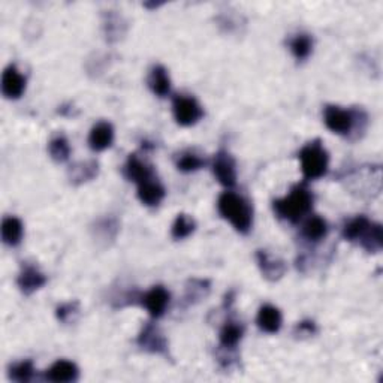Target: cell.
I'll return each mask as SVG.
<instances>
[{
	"label": "cell",
	"mask_w": 383,
	"mask_h": 383,
	"mask_svg": "<svg viewBox=\"0 0 383 383\" xmlns=\"http://www.w3.org/2000/svg\"><path fill=\"white\" fill-rule=\"evenodd\" d=\"M315 204V195L306 184H295L289 195L273 203V210L280 220L298 223L308 216Z\"/></svg>",
	"instance_id": "obj_1"
},
{
	"label": "cell",
	"mask_w": 383,
	"mask_h": 383,
	"mask_svg": "<svg viewBox=\"0 0 383 383\" xmlns=\"http://www.w3.org/2000/svg\"><path fill=\"white\" fill-rule=\"evenodd\" d=\"M342 237L350 243H357L368 253H379L383 247L382 225L365 216L349 219L342 228Z\"/></svg>",
	"instance_id": "obj_2"
},
{
	"label": "cell",
	"mask_w": 383,
	"mask_h": 383,
	"mask_svg": "<svg viewBox=\"0 0 383 383\" xmlns=\"http://www.w3.org/2000/svg\"><path fill=\"white\" fill-rule=\"evenodd\" d=\"M219 215L228 220L237 232L249 234L253 226V208L244 196L235 192H225L217 201Z\"/></svg>",
	"instance_id": "obj_3"
},
{
	"label": "cell",
	"mask_w": 383,
	"mask_h": 383,
	"mask_svg": "<svg viewBox=\"0 0 383 383\" xmlns=\"http://www.w3.org/2000/svg\"><path fill=\"white\" fill-rule=\"evenodd\" d=\"M367 120L368 117L362 109H346L338 105H326L323 109L326 127L342 136H349L353 131H364Z\"/></svg>",
	"instance_id": "obj_4"
},
{
	"label": "cell",
	"mask_w": 383,
	"mask_h": 383,
	"mask_svg": "<svg viewBox=\"0 0 383 383\" xmlns=\"http://www.w3.org/2000/svg\"><path fill=\"white\" fill-rule=\"evenodd\" d=\"M300 162L303 177L306 180H318L328 173L330 154L320 139H313L301 149Z\"/></svg>",
	"instance_id": "obj_5"
},
{
	"label": "cell",
	"mask_w": 383,
	"mask_h": 383,
	"mask_svg": "<svg viewBox=\"0 0 383 383\" xmlns=\"http://www.w3.org/2000/svg\"><path fill=\"white\" fill-rule=\"evenodd\" d=\"M138 347L143 349L147 353L159 355V357L169 358V345L165 334L161 331V328L153 322H147L143 330L139 331L136 337Z\"/></svg>",
	"instance_id": "obj_6"
},
{
	"label": "cell",
	"mask_w": 383,
	"mask_h": 383,
	"mask_svg": "<svg viewBox=\"0 0 383 383\" xmlns=\"http://www.w3.org/2000/svg\"><path fill=\"white\" fill-rule=\"evenodd\" d=\"M174 119L180 126H193L204 117L201 104L190 95H176L173 99Z\"/></svg>",
	"instance_id": "obj_7"
},
{
	"label": "cell",
	"mask_w": 383,
	"mask_h": 383,
	"mask_svg": "<svg viewBox=\"0 0 383 383\" xmlns=\"http://www.w3.org/2000/svg\"><path fill=\"white\" fill-rule=\"evenodd\" d=\"M211 169L222 186L231 189L237 184V162L230 151H217L212 158Z\"/></svg>",
	"instance_id": "obj_8"
},
{
	"label": "cell",
	"mask_w": 383,
	"mask_h": 383,
	"mask_svg": "<svg viewBox=\"0 0 383 383\" xmlns=\"http://www.w3.org/2000/svg\"><path fill=\"white\" fill-rule=\"evenodd\" d=\"M141 304L146 307L153 319H161L171 303V293L163 286H153L144 295H141Z\"/></svg>",
	"instance_id": "obj_9"
},
{
	"label": "cell",
	"mask_w": 383,
	"mask_h": 383,
	"mask_svg": "<svg viewBox=\"0 0 383 383\" xmlns=\"http://www.w3.org/2000/svg\"><path fill=\"white\" fill-rule=\"evenodd\" d=\"M47 276L33 264H23L17 277V286L24 295H32L33 292L44 288Z\"/></svg>",
	"instance_id": "obj_10"
},
{
	"label": "cell",
	"mask_w": 383,
	"mask_h": 383,
	"mask_svg": "<svg viewBox=\"0 0 383 383\" xmlns=\"http://www.w3.org/2000/svg\"><path fill=\"white\" fill-rule=\"evenodd\" d=\"M26 77L20 72L16 65L5 68L2 74V93L9 101L20 99L26 92Z\"/></svg>",
	"instance_id": "obj_11"
},
{
	"label": "cell",
	"mask_w": 383,
	"mask_h": 383,
	"mask_svg": "<svg viewBox=\"0 0 383 383\" xmlns=\"http://www.w3.org/2000/svg\"><path fill=\"white\" fill-rule=\"evenodd\" d=\"M257 262L262 273V277L268 281H279L286 274V262L280 258H274L273 254H269V252L266 250L257 252Z\"/></svg>",
	"instance_id": "obj_12"
},
{
	"label": "cell",
	"mask_w": 383,
	"mask_h": 383,
	"mask_svg": "<svg viewBox=\"0 0 383 383\" xmlns=\"http://www.w3.org/2000/svg\"><path fill=\"white\" fill-rule=\"evenodd\" d=\"M138 200L147 207H158L163 200L166 190L163 188V184L156 178H149L143 183L138 184Z\"/></svg>",
	"instance_id": "obj_13"
},
{
	"label": "cell",
	"mask_w": 383,
	"mask_h": 383,
	"mask_svg": "<svg viewBox=\"0 0 383 383\" xmlns=\"http://www.w3.org/2000/svg\"><path fill=\"white\" fill-rule=\"evenodd\" d=\"M87 141L93 151H104L114 143V127L109 122H97L90 129Z\"/></svg>",
	"instance_id": "obj_14"
},
{
	"label": "cell",
	"mask_w": 383,
	"mask_h": 383,
	"mask_svg": "<svg viewBox=\"0 0 383 383\" xmlns=\"http://www.w3.org/2000/svg\"><path fill=\"white\" fill-rule=\"evenodd\" d=\"M123 176L129 181L139 184L149 178H153L154 171L150 163H147L143 159H139L136 154H131L123 166Z\"/></svg>",
	"instance_id": "obj_15"
},
{
	"label": "cell",
	"mask_w": 383,
	"mask_h": 383,
	"mask_svg": "<svg viewBox=\"0 0 383 383\" xmlns=\"http://www.w3.org/2000/svg\"><path fill=\"white\" fill-rule=\"evenodd\" d=\"M78 377H80V370L77 364L68 360L55 361L45 373V379L54 383L77 382Z\"/></svg>",
	"instance_id": "obj_16"
},
{
	"label": "cell",
	"mask_w": 383,
	"mask_h": 383,
	"mask_svg": "<svg viewBox=\"0 0 383 383\" xmlns=\"http://www.w3.org/2000/svg\"><path fill=\"white\" fill-rule=\"evenodd\" d=\"M102 18L105 39L111 42V44L119 42L127 32V23L122 14H119L117 11H107L104 12Z\"/></svg>",
	"instance_id": "obj_17"
},
{
	"label": "cell",
	"mask_w": 383,
	"mask_h": 383,
	"mask_svg": "<svg viewBox=\"0 0 383 383\" xmlns=\"http://www.w3.org/2000/svg\"><path fill=\"white\" fill-rule=\"evenodd\" d=\"M99 174V163L96 161H84L72 163L68 169V180L72 186H81L95 180Z\"/></svg>",
	"instance_id": "obj_18"
},
{
	"label": "cell",
	"mask_w": 383,
	"mask_h": 383,
	"mask_svg": "<svg viewBox=\"0 0 383 383\" xmlns=\"http://www.w3.org/2000/svg\"><path fill=\"white\" fill-rule=\"evenodd\" d=\"M281 323H283V316H281V311L277 307L271 304H265L259 308L258 316H257V325L262 333L276 334L280 331Z\"/></svg>",
	"instance_id": "obj_19"
},
{
	"label": "cell",
	"mask_w": 383,
	"mask_h": 383,
	"mask_svg": "<svg viewBox=\"0 0 383 383\" xmlns=\"http://www.w3.org/2000/svg\"><path fill=\"white\" fill-rule=\"evenodd\" d=\"M147 86L153 95L159 97H166L169 93H171V77H169L165 66L154 65L150 69Z\"/></svg>",
	"instance_id": "obj_20"
},
{
	"label": "cell",
	"mask_w": 383,
	"mask_h": 383,
	"mask_svg": "<svg viewBox=\"0 0 383 383\" xmlns=\"http://www.w3.org/2000/svg\"><path fill=\"white\" fill-rule=\"evenodd\" d=\"M243 335H244L243 323L235 319H228L223 323L219 333V347L235 350Z\"/></svg>",
	"instance_id": "obj_21"
},
{
	"label": "cell",
	"mask_w": 383,
	"mask_h": 383,
	"mask_svg": "<svg viewBox=\"0 0 383 383\" xmlns=\"http://www.w3.org/2000/svg\"><path fill=\"white\" fill-rule=\"evenodd\" d=\"M328 223L320 216H308L301 228V235L308 243H319L326 235H328Z\"/></svg>",
	"instance_id": "obj_22"
},
{
	"label": "cell",
	"mask_w": 383,
	"mask_h": 383,
	"mask_svg": "<svg viewBox=\"0 0 383 383\" xmlns=\"http://www.w3.org/2000/svg\"><path fill=\"white\" fill-rule=\"evenodd\" d=\"M24 235V225L23 222L16 216H8L2 222V241L9 246L16 247L21 243Z\"/></svg>",
	"instance_id": "obj_23"
},
{
	"label": "cell",
	"mask_w": 383,
	"mask_h": 383,
	"mask_svg": "<svg viewBox=\"0 0 383 383\" xmlns=\"http://www.w3.org/2000/svg\"><path fill=\"white\" fill-rule=\"evenodd\" d=\"M211 289V283L204 279H190L186 283V289H184V303L188 306H195L204 298L208 296Z\"/></svg>",
	"instance_id": "obj_24"
},
{
	"label": "cell",
	"mask_w": 383,
	"mask_h": 383,
	"mask_svg": "<svg viewBox=\"0 0 383 383\" xmlns=\"http://www.w3.org/2000/svg\"><path fill=\"white\" fill-rule=\"evenodd\" d=\"M289 50L298 62H304L313 51V38L304 32L296 33L289 39Z\"/></svg>",
	"instance_id": "obj_25"
},
{
	"label": "cell",
	"mask_w": 383,
	"mask_h": 383,
	"mask_svg": "<svg viewBox=\"0 0 383 383\" xmlns=\"http://www.w3.org/2000/svg\"><path fill=\"white\" fill-rule=\"evenodd\" d=\"M207 165V161L195 150H184L176 158V166L181 173H195Z\"/></svg>",
	"instance_id": "obj_26"
},
{
	"label": "cell",
	"mask_w": 383,
	"mask_h": 383,
	"mask_svg": "<svg viewBox=\"0 0 383 383\" xmlns=\"http://www.w3.org/2000/svg\"><path fill=\"white\" fill-rule=\"evenodd\" d=\"M95 238L97 241H104V243H108V241H114L117 234H119V222L112 217H105L101 219L96 226L93 228Z\"/></svg>",
	"instance_id": "obj_27"
},
{
	"label": "cell",
	"mask_w": 383,
	"mask_h": 383,
	"mask_svg": "<svg viewBox=\"0 0 383 383\" xmlns=\"http://www.w3.org/2000/svg\"><path fill=\"white\" fill-rule=\"evenodd\" d=\"M48 153H50V158L54 162H58V163L66 162L70 156L69 141L63 135L53 136L48 143Z\"/></svg>",
	"instance_id": "obj_28"
},
{
	"label": "cell",
	"mask_w": 383,
	"mask_h": 383,
	"mask_svg": "<svg viewBox=\"0 0 383 383\" xmlns=\"http://www.w3.org/2000/svg\"><path fill=\"white\" fill-rule=\"evenodd\" d=\"M195 230H196L195 219L189 215H184V212H181V215H178L173 223L171 235L174 239L180 241V239L190 237L195 232Z\"/></svg>",
	"instance_id": "obj_29"
},
{
	"label": "cell",
	"mask_w": 383,
	"mask_h": 383,
	"mask_svg": "<svg viewBox=\"0 0 383 383\" xmlns=\"http://www.w3.org/2000/svg\"><path fill=\"white\" fill-rule=\"evenodd\" d=\"M8 376L14 382H20V383L31 382L35 376L33 362L31 360H26V361L12 364L8 370Z\"/></svg>",
	"instance_id": "obj_30"
},
{
	"label": "cell",
	"mask_w": 383,
	"mask_h": 383,
	"mask_svg": "<svg viewBox=\"0 0 383 383\" xmlns=\"http://www.w3.org/2000/svg\"><path fill=\"white\" fill-rule=\"evenodd\" d=\"M80 311L81 308H80L78 301H69V303L60 304L58 308H55V318L65 325H70L78 319Z\"/></svg>",
	"instance_id": "obj_31"
},
{
	"label": "cell",
	"mask_w": 383,
	"mask_h": 383,
	"mask_svg": "<svg viewBox=\"0 0 383 383\" xmlns=\"http://www.w3.org/2000/svg\"><path fill=\"white\" fill-rule=\"evenodd\" d=\"M316 333H318V326H316L315 320H310V319L298 322V325L295 326V330H293V334L298 338L311 337V335H315Z\"/></svg>",
	"instance_id": "obj_32"
},
{
	"label": "cell",
	"mask_w": 383,
	"mask_h": 383,
	"mask_svg": "<svg viewBox=\"0 0 383 383\" xmlns=\"http://www.w3.org/2000/svg\"><path fill=\"white\" fill-rule=\"evenodd\" d=\"M59 114H62V116H65V117H72V116H75L72 104L62 105V107H60V109H59Z\"/></svg>",
	"instance_id": "obj_33"
},
{
	"label": "cell",
	"mask_w": 383,
	"mask_h": 383,
	"mask_svg": "<svg viewBox=\"0 0 383 383\" xmlns=\"http://www.w3.org/2000/svg\"><path fill=\"white\" fill-rule=\"evenodd\" d=\"M162 4H144V6L146 8H158V6H161Z\"/></svg>",
	"instance_id": "obj_34"
}]
</instances>
